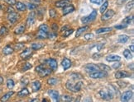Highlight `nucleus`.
I'll return each instance as SVG.
<instances>
[{
    "mask_svg": "<svg viewBox=\"0 0 134 102\" xmlns=\"http://www.w3.org/2000/svg\"><path fill=\"white\" fill-rule=\"evenodd\" d=\"M29 1H31V3H37V4H39V3H41V0H29Z\"/></svg>",
    "mask_w": 134,
    "mask_h": 102,
    "instance_id": "5fc2aeb1",
    "label": "nucleus"
},
{
    "mask_svg": "<svg viewBox=\"0 0 134 102\" xmlns=\"http://www.w3.org/2000/svg\"><path fill=\"white\" fill-rule=\"evenodd\" d=\"M88 29H89V27H88V26H85V27H83L79 28V29H78L77 31H76V34H75V36H76V37L80 36L81 34L85 32V31H87Z\"/></svg>",
    "mask_w": 134,
    "mask_h": 102,
    "instance_id": "b1692460",
    "label": "nucleus"
},
{
    "mask_svg": "<svg viewBox=\"0 0 134 102\" xmlns=\"http://www.w3.org/2000/svg\"><path fill=\"white\" fill-rule=\"evenodd\" d=\"M13 51H14V49L10 46V45H6V46L3 49V53L5 55L11 54L13 53Z\"/></svg>",
    "mask_w": 134,
    "mask_h": 102,
    "instance_id": "4be33fe9",
    "label": "nucleus"
},
{
    "mask_svg": "<svg viewBox=\"0 0 134 102\" xmlns=\"http://www.w3.org/2000/svg\"><path fill=\"white\" fill-rule=\"evenodd\" d=\"M130 77V73L126 71H119L115 73L116 78H124V77Z\"/></svg>",
    "mask_w": 134,
    "mask_h": 102,
    "instance_id": "4468645a",
    "label": "nucleus"
},
{
    "mask_svg": "<svg viewBox=\"0 0 134 102\" xmlns=\"http://www.w3.org/2000/svg\"><path fill=\"white\" fill-rule=\"evenodd\" d=\"M112 31L111 27H103V28H100V29H98L96 31V33L97 34H103V33H107V32H110Z\"/></svg>",
    "mask_w": 134,
    "mask_h": 102,
    "instance_id": "a878e982",
    "label": "nucleus"
},
{
    "mask_svg": "<svg viewBox=\"0 0 134 102\" xmlns=\"http://www.w3.org/2000/svg\"><path fill=\"white\" fill-rule=\"evenodd\" d=\"M114 14H115L114 11L112 9H109V11H105L104 13L103 14V16H102V17H101L102 21H108V20L112 18Z\"/></svg>",
    "mask_w": 134,
    "mask_h": 102,
    "instance_id": "0eeeda50",
    "label": "nucleus"
},
{
    "mask_svg": "<svg viewBox=\"0 0 134 102\" xmlns=\"http://www.w3.org/2000/svg\"><path fill=\"white\" fill-rule=\"evenodd\" d=\"M32 65L30 63H26L23 68V71H27V70H29L30 68H32Z\"/></svg>",
    "mask_w": 134,
    "mask_h": 102,
    "instance_id": "a19ab883",
    "label": "nucleus"
},
{
    "mask_svg": "<svg viewBox=\"0 0 134 102\" xmlns=\"http://www.w3.org/2000/svg\"><path fill=\"white\" fill-rule=\"evenodd\" d=\"M97 11L96 10H93L92 11V13L89 14V16H87V17H84L81 18V21L82 23L84 24H88L89 22H91V21H93L94 20H95L96 17H97Z\"/></svg>",
    "mask_w": 134,
    "mask_h": 102,
    "instance_id": "7ed1b4c3",
    "label": "nucleus"
},
{
    "mask_svg": "<svg viewBox=\"0 0 134 102\" xmlns=\"http://www.w3.org/2000/svg\"><path fill=\"white\" fill-rule=\"evenodd\" d=\"M133 16H131V17H126V18L123 19V23H124V24H126V25L128 26L129 24H131V23H132V21H133Z\"/></svg>",
    "mask_w": 134,
    "mask_h": 102,
    "instance_id": "c9c22d12",
    "label": "nucleus"
},
{
    "mask_svg": "<svg viewBox=\"0 0 134 102\" xmlns=\"http://www.w3.org/2000/svg\"><path fill=\"white\" fill-rule=\"evenodd\" d=\"M59 79H56V78H54V77H51V78H49L47 80V83L51 86H55L59 82Z\"/></svg>",
    "mask_w": 134,
    "mask_h": 102,
    "instance_id": "7c9ffc66",
    "label": "nucleus"
},
{
    "mask_svg": "<svg viewBox=\"0 0 134 102\" xmlns=\"http://www.w3.org/2000/svg\"><path fill=\"white\" fill-rule=\"evenodd\" d=\"M25 28L26 27L24 25H20L18 26L17 28L15 29V31H14V33L15 34H17V35H20V34H23L24 32V31H25Z\"/></svg>",
    "mask_w": 134,
    "mask_h": 102,
    "instance_id": "5701e85b",
    "label": "nucleus"
},
{
    "mask_svg": "<svg viewBox=\"0 0 134 102\" xmlns=\"http://www.w3.org/2000/svg\"><path fill=\"white\" fill-rule=\"evenodd\" d=\"M13 94H14L13 91H8V92L6 93L5 95L1 98V101H7L8 100L9 98L13 95Z\"/></svg>",
    "mask_w": 134,
    "mask_h": 102,
    "instance_id": "c85d7f7f",
    "label": "nucleus"
},
{
    "mask_svg": "<svg viewBox=\"0 0 134 102\" xmlns=\"http://www.w3.org/2000/svg\"><path fill=\"white\" fill-rule=\"evenodd\" d=\"M93 37H94V35L93 34H90V33L86 34V35H85V39L86 40V41H89V40L93 39Z\"/></svg>",
    "mask_w": 134,
    "mask_h": 102,
    "instance_id": "a18cd8bd",
    "label": "nucleus"
},
{
    "mask_svg": "<svg viewBox=\"0 0 134 102\" xmlns=\"http://www.w3.org/2000/svg\"><path fill=\"white\" fill-rule=\"evenodd\" d=\"M49 13H50L51 17H52V18H55V17H56V13H55V11L54 9H50Z\"/></svg>",
    "mask_w": 134,
    "mask_h": 102,
    "instance_id": "37998d69",
    "label": "nucleus"
},
{
    "mask_svg": "<svg viewBox=\"0 0 134 102\" xmlns=\"http://www.w3.org/2000/svg\"><path fill=\"white\" fill-rule=\"evenodd\" d=\"M32 49H31V48H27V49H26L25 50L20 54V56H21L22 59H29V58L32 56Z\"/></svg>",
    "mask_w": 134,
    "mask_h": 102,
    "instance_id": "9d476101",
    "label": "nucleus"
},
{
    "mask_svg": "<svg viewBox=\"0 0 134 102\" xmlns=\"http://www.w3.org/2000/svg\"><path fill=\"white\" fill-rule=\"evenodd\" d=\"M3 78L2 77H0V84H3Z\"/></svg>",
    "mask_w": 134,
    "mask_h": 102,
    "instance_id": "bf43d9fd",
    "label": "nucleus"
},
{
    "mask_svg": "<svg viewBox=\"0 0 134 102\" xmlns=\"http://www.w3.org/2000/svg\"><path fill=\"white\" fill-rule=\"evenodd\" d=\"M5 3H8V5L10 6H13V5H15L16 3H17V1L16 0H4Z\"/></svg>",
    "mask_w": 134,
    "mask_h": 102,
    "instance_id": "79ce46f5",
    "label": "nucleus"
},
{
    "mask_svg": "<svg viewBox=\"0 0 134 102\" xmlns=\"http://www.w3.org/2000/svg\"><path fill=\"white\" fill-rule=\"evenodd\" d=\"M106 60L108 62H117L121 60V57L117 54H111L106 57Z\"/></svg>",
    "mask_w": 134,
    "mask_h": 102,
    "instance_id": "2eb2a0df",
    "label": "nucleus"
},
{
    "mask_svg": "<svg viewBox=\"0 0 134 102\" xmlns=\"http://www.w3.org/2000/svg\"><path fill=\"white\" fill-rule=\"evenodd\" d=\"M32 101H38V99H33L32 100Z\"/></svg>",
    "mask_w": 134,
    "mask_h": 102,
    "instance_id": "680f3d73",
    "label": "nucleus"
},
{
    "mask_svg": "<svg viewBox=\"0 0 134 102\" xmlns=\"http://www.w3.org/2000/svg\"><path fill=\"white\" fill-rule=\"evenodd\" d=\"M41 82L39 81H35L32 83V88L33 91H38L40 89H41Z\"/></svg>",
    "mask_w": 134,
    "mask_h": 102,
    "instance_id": "aec40b11",
    "label": "nucleus"
},
{
    "mask_svg": "<svg viewBox=\"0 0 134 102\" xmlns=\"http://www.w3.org/2000/svg\"><path fill=\"white\" fill-rule=\"evenodd\" d=\"M67 28H68V26H65V27H62V28H61V32H64V31H66Z\"/></svg>",
    "mask_w": 134,
    "mask_h": 102,
    "instance_id": "4d7b16f0",
    "label": "nucleus"
},
{
    "mask_svg": "<svg viewBox=\"0 0 134 102\" xmlns=\"http://www.w3.org/2000/svg\"><path fill=\"white\" fill-rule=\"evenodd\" d=\"M74 32V30L73 29H68L66 30L65 31H64V34H63V37H67L69 36L70 35H71L72 33Z\"/></svg>",
    "mask_w": 134,
    "mask_h": 102,
    "instance_id": "ea45409f",
    "label": "nucleus"
},
{
    "mask_svg": "<svg viewBox=\"0 0 134 102\" xmlns=\"http://www.w3.org/2000/svg\"><path fill=\"white\" fill-rule=\"evenodd\" d=\"M35 20H36V14L34 12H32L31 13L28 15V17L27 19V27H31L32 25H33L34 22H35Z\"/></svg>",
    "mask_w": 134,
    "mask_h": 102,
    "instance_id": "1a4fd4ad",
    "label": "nucleus"
},
{
    "mask_svg": "<svg viewBox=\"0 0 134 102\" xmlns=\"http://www.w3.org/2000/svg\"><path fill=\"white\" fill-rule=\"evenodd\" d=\"M15 5H16V8L20 12H24L27 9V6L24 4V3H21V2H17Z\"/></svg>",
    "mask_w": 134,
    "mask_h": 102,
    "instance_id": "412c9836",
    "label": "nucleus"
},
{
    "mask_svg": "<svg viewBox=\"0 0 134 102\" xmlns=\"http://www.w3.org/2000/svg\"><path fill=\"white\" fill-rule=\"evenodd\" d=\"M85 71H86L87 73H89L100 70L99 69V66L96 65V64H94V63H89V64H87L86 66H85Z\"/></svg>",
    "mask_w": 134,
    "mask_h": 102,
    "instance_id": "6e6552de",
    "label": "nucleus"
},
{
    "mask_svg": "<svg viewBox=\"0 0 134 102\" xmlns=\"http://www.w3.org/2000/svg\"><path fill=\"white\" fill-rule=\"evenodd\" d=\"M23 47H24V44H22V43L16 44L15 46H14L16 50H17H17H19V49H21L22 48H23Z\"/></svg>",
    "mask_w": 134,
    "mask_h": 102,
    "instance_id": "c03bdc74",
    "label": "nucleus"
},
{
    "mask_svg": "<svg viewBox=\"0 0 134 102\" xmlns=\"http://www.w3.org/2000/svg\"><path fill=\"white\" fill-rule=\"evenodd\" d=\"M47 63L48 64L50 68L53 70H56L57 69V61L54 59H50L47 61Z\"/></svg>",
    "mask_w": 134,
    "mask_h": 102,
    "instance_id": "ddd939ff",
    "label": "nucleus"
},
{
    "mask_svg": "<svg viewBox=\"0 0 134 102\" xmlns=\"http://www.w3.org/2000/svg\"><path fill=\"white\" fill-rule=\"evenodd\" d=\"M99 69L100 70H103V71H104V72H109L111 70V68L110 67H109V66H107V65H105V64H103V63H99Z\"/></svg>",
    "mask_w": 134,
    "mask_h": 102,
    "instance_id": "2f4dec72",
    "label": "nucleus"
},
{
    "mask_svg": "<svg viewBox=\"0 0 134 102\" xmlns=\"http://www.w3.org/2000/svg\"><path fill=\"white\" fill-rule=\"evenodd\" d=\"M123 55H124V57L127 59H133V54H132V53L130 52V50H128V49H125V50L123 51Z\"/></svg>",
    "mask_w": 134,
    "mask_h": 102,
    "instance_id": "473e14b6",
    "label": "nucleus"
},
{
    "mask_svg": "<svg viewBox=\"0 0 134 102\" xmlns=\"http://www.w3.org/2000/svg\"><path fill=\"white\" fill-rule=\"evenodd\" d=\"M108 76L107 73L104 71H96V72H93V73H89V77L91 78H103V77H106Z\"/></svg>",
    "mask_w": 134,
    "mask_h": 102,
    "instance_id": "39448f33",
    "label": "nucleus"
},
{
    "mask_svg": "<svg viewBox=\"0 0 134 102\" xmlns=\"http://www.w3.org/2000/svg\"><path fill=\"white\" fill-rule=\"evenodd\" d=\"M43 46H44V45L41 43H33V44H32L31 48L33 50H38V49H41Z\"/></svg>",
    "mask_w": 134,
    "mask_h": 102,
    "instance_id": "bb28decb",
    "label": "nucleus"
},
{
    "mask_svg": "<svg viewBox=\"0 0 134 102\" xmlns=\"http://www.w3.org/2000/svg\"><path fill=\"white\" fill-rule=\"evenodd\" d=\"M127 27V25H126V24L123 23L122 25H118V26H115V28L116 29H124Z\"/></svg>",
    "mask_w": 134,
    "mask_h": 102,
    "instance_id": "09e8293b",
    "label": "nucleus"
},
{
    "mask_svg": "<svg viewBox=\"0 0 134 102\" xmlns=\"http://www.w3.org/2000/svg\"><path fill=\"white\" fill-rule=\"evenodd\" d=\"M29 94H30V92H29L28 90H27V88H23L17 93V95H18L19 97H25V96H27V95H28Z\"/></svg>",
    "mask_w": 134,
    "mask_h": 102,
    "instance_id": "393cba45",
    "label": "nucleus"
},
{
    "mask_svg": "<svg viewBox=\"0 0 134 102\" xmlns=\"http://www.w3.org/2000/svg\"><path fill=\"white\" fill-rule=\"evenodd\" d=\"M57 36V35H56V33L55 32H54V33H52V32H51V33H48V38H50V39H54L55 37H56Z\"/></svg>",
    "mask_w": 134,
    "mask_h": 102,
    "instance_id": "49530a36",
    "label": "nucleus"
},
{
    "mask_svg": "<svg viewBox=\"0 0 134 102\" xmlns=\"http://www.w3.org/2000/svg\"></svg>",
    "mask_w": 134,
    "mask_h": 102,
    "instance_id": "e2e57ef3",
    "label": "nucleus"
},
{
    "mask_svg": "<svg viewBox=\"0 0 134 102\" xmlns=\"http://www.w3.org/2000/svg\"><path fill=\"white\" fill-rule=\"evenodd\" d=\"M65 86L69 91L72 92H78L79 91H80L82 87V82H77L76 83H73L71 81H67Z\"/></svg>",
    "mask_w": 134,
    "mask_h": 102,
    "instance_id": "f03ea898",
    "label": "nucleus"
},
{
    "mask_svg": "<svg viewBox=\"0 0 134 102\" xmlns=\"http://www.w3.org/2000/svg\"><path fill=\"white\" fill-rule=\"evenodd\" d=\"M44 67H45V66H44L43 64H41V65H39V66H37V67L36 68V71H37V72H39L40 70H41V69H42Z\"/></svg>",
    "mask_w": 134,
    "mask_h": 102,
    "instance_id": "864d4df0",
    "label": "nucleus"
},
{
    "mask_svg": "<svg viewBox=\"0 0 134 102\" xmlns=\"http://www.w3.org/2000/svg\"><path fill=\"white\" fill-rule=\"evenodd\" d=\"M99 95L103 100H111L113 97V93L112 90H100L99 91Z\"/></svg>",
    "mask_w": 134,
    "mask_h": 102,
    "instance_id": "20e7f679",
    "label": "nucleus"
},
{
    "mask_svg": "<svg viewBox=\"0 0 134 102\" xmlns=\"http://www.w3.org/2000/svg\"><path fill=\"white\" fill-rule=\"evenodd\" d=\"M48 94L52 99H54L55 101H58L59 99V92L57 91H55V90H49L48 91Z\"/></svg>",
    "mask_w": 134,
    "mask_h": 102,
    "instance_id": "a211bd4d",
    "label": "nucleus"
},
{
    "mask_svg": "<svg viewBox=\"0 0 134 102\" xmlns=\"http://www.w3.org/2000/svg\"><path fill=\"white\" fill-rule=\"evenodd\" d=\"M130 49H131L132 52H134V46H133V45H132L131 46H130Z\"/></svg>",
    "mask_w": 134,
    "mask_h": 102,
    "instance_id": "13d9d810",
    "label": "nucleus"
},
{
    "mask_svg": "<svg viewBox=\"0 0 134 102\" xmlns=\"http://www.w3.org/2000/svg\"><path fill=\"white\" fill-rule=\"evenodd\" d=\"M133 6H134V1L132 0L131 2H129V3L126 5V10H127V11H130V10L133 7Z\"/></svg>",
    "mask_w": 134,
    "mask_h": 102,
    "instance_id": "58836bf2",
    "label": "nucleus"
},
{
    "mask_svg": "<svg viewBox=\"0 0 134 102\" xmlns=\"http://www.w3.org/2000/svg\"><path fill=\"white\" fill-rule=\"evenodd\" d=\"M128 39L129 37L127 35H120L118 36V42L122 44H124L128 41Z\"/></svg>",
    "mask_w": 134,
    "mask_h": 102,
    "instance_id": "cd10ccee",
    "label": "nucleus"
},
{
    "mask_svg": "<svg viewBox=\"0 0 134 102\" xmlns=\"http://www.w3.org/2000/svg\"><path fill=\"white\" fill-rule=\"evenodd\" d=\"M19 17L20 16L17 13L13 12V13H8V20L9 21L10 23L13 24V23L17 22V20L19 19Z\"/></svg>",
    "mask_w": 134,
    "mask_h": 102,
    "instance_id": "423d86ee",
    "label": "nucleus"
},
{
    "mask_svg": "<svg viewBox=\"0 0 134 102\" xmlns=\"http://www.w3.org/2000/svg\"><path fill=\"white\" fill-rule=\"evenodd\" d=\"M48 33H49V27L46 24H42L38 28V32H37V38L40 40L46 39L48 36Z\"/></svg>",
    "mask_w": 134,
    "mask_h": 102,
    "instance_id": "f257e3e1",
    "label": "nucleus"
},
{
    "mask_svg": "<svg viewBox=\"0 0 134 102\" xmlns=\"http://www.w3.org/2000/svg\"><path fill=\"white\" fill-rule=\"evenodd\" d=\"M124 1H125V0H124Z\"/></svg>",
    "mask_w": 134,
    "mask_h": 102,
    "instance_id": "0e129e2a",
    "label": "nucleus"
},
{
    "mask_svg": "<svg viewBox=\"0 0 134 102\" xmlns=\"http://www.w3.org/2000/svg\"><path fill=\"white\" fill-rule=\"evenodd\" d=\"M121 66V63H118V61H117L116 62V63H113V68H115V69H117V68H118Z\"/></svg>",
    "mask_w": 134,
    "mask_h": 102,
    "instance_id": "603ef678",
    "label": "nucleus"
},
{
    "mask_svg": "<svg viewBox=\"0 0 134 102\" xmlns=\"http://www.w3.org/2000/svg\"><path fill=\"white\" fill-rule=\"evenodd\" d=\"M27 7H28V9H30V10H32V9H35L36 7H37V5L32 4V3H28V4H27Z\"/></svg>",
    "mask_w": 134,
    "mask_h": 102,
    "instance_id": "3c124183",
    "label": "nucleus"
},
{
    "mask_svg": "<svg viewBox=\"0 0 134 102\" xmlns=\"http://www.w3.org/2000/svg\"><path fill=\"white\" fill-rule=\"evenodd\" d=\"M108 6H109V2L108 1H105L104 3L102 4V6L100 7V9H99V11H100L101 13H103L104 12L106 11V9H107Z\"/></svg>",
    "mask_w": 134,
    "mask_h": 102,
    "instance_id": "72a5a7b5",
    "label": "nucleus"
},
{
    "mask_svg": "<svg viewBox=\"0 0 134 102\" xmlns=\"http://www.w3.org/2000/svg\"><path fill=\"white\" fill-rule=\"evenodd\" d=\"M37 73H38L40 77H47V76H48V75H51V73H52V71H51L50 68H46L44 67L42 69L40 70V71L37 72Z\"/></svg>",
    "mask_w": 134,
    "mask_h": 102,
    "instance_id": "f8f14e48",
    "label": "nucleus"
},
{
    "mask_svg": "<svg viewBox=\"0 0 134 102\" xmlns=\"http://www.w3.org/2000/svg\"><path fill=\"white\" fill-rule=\"evenodd\" d=\"M73 11H75V7L72 5H67L65 7H64L63 9V15H66V14H69L72 13Z\"/></svg>",
    "mask_w": 134,
    "mask_h": 102,
    "instance_id": "6ab92c4d",
    "label": "nucleus"
},
{
    "mask_svg": "<svg viewBox=\"0 0 134 102\" xmlns=\"http://www.w3.org/2000/svg\"><path fill=\"white\" fill-rule=\"evenodd\" d=\"M51 29H52V31L54 32H56L58 31V25L56 23H53L52 26H51Z\"/></svg>",
    "mask_w": 134,
    "mask_h": 102,
    "instance_id": "de8ad7c7",
    "label": "nucleus"
},
{
    "mask_svg": "<svg viewBox=\"0 0 134 102\" xmlns=\"http://www.w3.org/2000/svg\"><path fill=\"white\" fill-rule=\"evenodd\" d=\"M71 0H60V1L55 3V6L57 7H64L65 6L69 5L71 3Z\"/></svg>",
    "mask_w": 134,
    "mask_h": 102,
    "instance_id": "dca6fc26",
    "label": "nucleus"
},
{
    "mask_svg": "<svg viewBox=\"0 0 134 102\" xmlns=\"http://www.w3.org/2000/svg\"><path fill=\"white\" fill-rule=\"evenodd\" d=\"M61 101H65V102H71V101H73L74 99L71 95H64L61 96Z\"/></svg>",
    "mask_w": 134,
    "mask_h": 102,
    "instance_id": "c756f323",
    "label": "nucleus"
},
{
    "mask_svg": "<svg viewBox=\"0 0 134 102\" xmlns=\"http://www.w3.org/2000/svg\"><path fill=\"white\" fill-rule=\"evenodd\" d=\"M133 97V91H125L124 93L121 96V101H123V102H127V101H129L130 99Z\"/></svg>",
    "mask_w": 134,
    "mask_h": 102,
    "instance_id": "9b49d317",
    "label": "nucleus"
},
{
    "mask_svg": "<svg viewBox=\"0 0 134 102\" xmlns=\"http://www.w3.org/2000/svg\"><path fill=\"white\" fill-rule=\"evenodd\" d=\"M92 100H91V98H88V99H85V100H84V101H91Z\"/></svg>",
    "mask_w": 134,
    "mask_h": 102,
    "instance_id": "052dcab7",
    "label": "nucleus"
},
{
    "mask_svg": "<svg viewBox=\"0 0 134 102\" xmlns=\"http://www.w3.org/2000/svg\"><path fill=\"white\" fill-rule=\"evenodd\" d=\"M70 77H71V79H73V80H79L82 78V76L80 74H79V73H71V74L70 75Z\"/></svg>",
    "mask_w": 134,
    "mask_h": 102,
    "instance_id": "4c0bfd02",
    "label": "nucleus"
},
{
    "mask_svg": "<svg viewBox=\"0 0 134 102\" xmlns=\"http://www.w3.org/2000/svg\"><path fill=\"white\" fill-rule=\"evenodd\" d=\"M13 12H14V9L12 7H9L8 8V13H13Z\"/></svg>",
    "mask_w": 134,
    "mask_h": 102,
    "instance_id": "6e6d98bb",
    "label": "nucleus"
},
{
    "mask_svg": "<svg viewBox=\"0 0 134 102\" xmlns=\"http://www.w3.org/2000/svg\"><path fill=\"white\" fill-rule=\"evenodd\" d=\"M61 64H62V67L64 68V69L67 70L68 68H71V61L69 59H67V58H65V59L62 60V62H61Z\"/></svg>",
    "mask_w": 134,
    "mask_h": 102,
    "instance_id": "f3484780",
    "label": "nucleus"
},
{
    "mask_svg": "<svg viewBox=\"0 0 134 102\" xmlns=\"http://www.w3.org/2000/svg\"><path fill=\"white\" fill-rule=\"evenodd\" d=\"M90 2L92 3H95V4H101L102 3H103V0H90Z\"/></svg>",
    "mask_w": 134,
    "mask_h": 102,
    "instance_id": "8fccbe9b",
    "label": "nucleus"
},
{
    "mask_svg": "<svg viewBox=\"0 0 134 102\" xmlns=\"http://www.w3.org/2000/svg\"><path fill=\"white\" fill-rule=\"evenodd\" d=\"M14 85H15V83H14V81H13V79H8L7 81V87H8V89H13V87H14Z\"/></svg>",
    "mask_w": 134,
    "mask_h": 102,
    "instance_id": "f704fd0d",
    "label": "nucleus"
},
{
    "mask_svg": "<svg viewBox=\"0 0 134 102\" xmlns=\"http://www.w3.org/2000/svg\"><path fill=\"white\" fill-rule=\"evenodd\" d=\"M8 32V30L6 27H2L0 28V36H3V35H7Z\"/></svg>",
    "mask_w": 134,
    "mask_h": 102,
    "instance_id": "e433bc0d",
    "label": "nucleus"
}]
</instances>
